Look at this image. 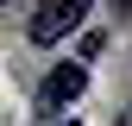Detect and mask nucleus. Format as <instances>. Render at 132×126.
<instances>
[{"mask_svg":"<svg viewBox=\"0 0 132 126\" xmlns=\"http://www.w3.org/2000/svg\"><path fill=\"white\" fill-rule=\"evenodd\" d=\"M82 88H88V69H82V63H57V69L44 76V107H69Z\"/></svg>","mask_w":132,"mask_h":126,"instance_id":"nucleus-2","label":"nucleus"},{"mask_svg":"<svg viewBox=\"0 0 132 126\" xmlns=\"http://www.w3.org/2000/svg\"><path fill=\"white\" fill-rule=\"evenodd\" d=\"M82 13H88V6H82V0H51V6H38V13H31V44H57V38H69V32L82 25Z\"/></svg>","mask_w":132,"mask_h":126,"instance_id":"nucleus-1","label":"nucleus"},{"mask_svg":"<svg viewBox=\"0 0 132 126\" xmlns=\"http://www.w3.org/2000/svg\"><path fill=\"white\" fill-rule=\"evenodd\" d=\"M69 126H76V120H69Z\"/></svg>","mask_w":132,"mask_h":126,"instance_id":"nucleus-3","label":"nucleus"}]
</instances>
